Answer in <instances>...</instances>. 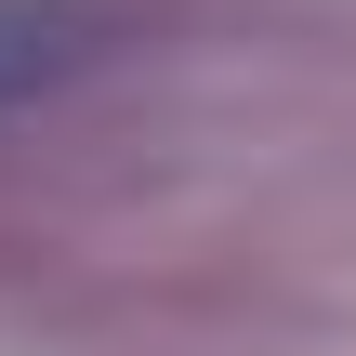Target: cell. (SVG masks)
I'll return each instance as SVG.
<instances>
[{
  "label": "cell",
  "instance_id": "obj_1",
  "mask_svg": "<svg viewBox=\"0 0 356 356\" xmlns=\"http://www.w3.org/2000/svg\"><path fill=\"white\" fill-rule=\"evenodd\" d=\"M66 66H79V13L66 0H0V106H26Z\"/></svg>",
  "mask_w": 356,
  "mask_h": 356
}]
</instances>
